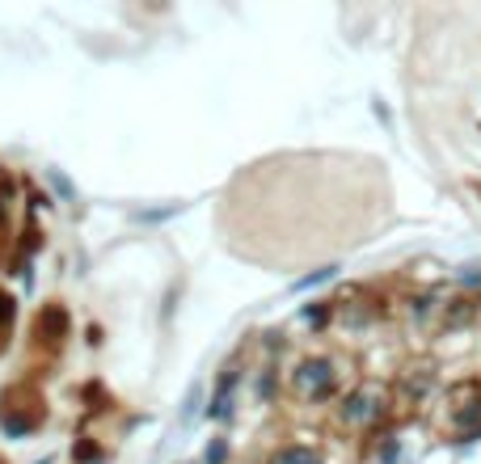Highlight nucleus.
I'll return each instance as SVG.
<instances>
[{
  "instance_id": "obj_1",
  "label": "nucleus",
  "mask_w": 481,
  "mask_h": 464,
  "mask_svg": "<svg viewBox=\"0 0 481 464\" xmlns=\"http://www.w3.org/2000/svg\"><path fill=\"white\" fill-rule=\"evenodd\" d=\"M274 464H317V456L308 448H296V452H288V456H279Z\"/></svg>"
}]
</instances>
